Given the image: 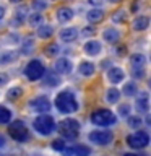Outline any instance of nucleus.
Segmentation results:
<instances>
[{"label":"nucleus","instance_id":"423d86ee","mask_svg":"<svg viewBox=\"0 0 151 156\" xmlns=\"http://www.w3.org/2000/svg\"><path fill=\"white\" fill-rule=\"evenodd\" d=\"M127 143H128L130 148H135V150L146 148L149 143V135L145 130H138V132H135V133L127 136Z\"/></svg>","mask_w":151,"mask_h":156},{"label":"nucleus","instance_id":"9d476101","mask_svg":"<svg viewBox=\"0 0 151 156\" xmlns=\"http://www.w3.org/2000/svg\"><path fill=\"white\" fill-rule=\"evenodd\" d=\"M135 109H136V112H140V114H146V112L149 111V94L146 91H143L138 98H136Z\"/></svg>","mask_w":151,"mask_h":156},{"label":"nucleus","instance_id":"aec40b11","mask_svg":"<svg viewBox=\"0 0 151 156\" xmlns=\"http://www.w3.org/2000/svg\"><path fill=\"white\" fill-rule=\"evenodd\" d=\"M130 65L133 68H138V67H145L146 65V57L143 54H133V55L130 57Z\"/></svg>","mask_w":151,"mask_h":156},{"label":"nucleus","instance_id":"58836bf2","mask_svg":"<svg viewBox=\"0 0 151 156\" xmlns=\"http://www.w3.org/2000/svg\"><path fill=\"white\" fill-rule=\"evenodd\" d=\"M7 81H8V76L5 75V73H0V86H3Z\"/></svg>","mask_w":151,"mask_h":156},{"label":"nucleus","instance_id":"f3484780","mask_svg":"<svg viewBox=\"0 0 151 156\" xmlns=\"http://www.w3.org/2000/svg\"><path fill=\"white\" fill-rule=\"evenodd\" d=\"M60 39L63 42H73L76 39V36H78V31L75 28H65V29H62L60 31Z\"/></svg>","mask_w":151,"mask_h":156},{"label":"nucleus","instance_id":"09e8293b","mask_svg":"<svg viewBox=\"0 0 151 156\" xmlns=\"http://www.w3.org/2000/svg\"><path fill=\"white\" fill-rule=\"evenodd\" d=\"M0 156H3V154H0Z\"/></svg>","mask_w":151,"mask_h":156},{"label":"nucleus","instance_id":"c85d7f7f","mask_svg":"<svg viewBox=\"0 0 151 156\" xmlns=\"http://www.w3.org/2000/svg\"><path fill=\"white\" fill-rule=\"evenodd\" d=\"M21 94H23V90L19 86H13V88H10V90L7 91V98H8V99H18Z\"/></svg>","mask_w":151,"mask_h":156},{"label":"nucleus","instance_id":"0eeeda50","mask_svg":"<svg viewBox=\"0 0 151 156\" xmlns=\"http://www.w3.org/2000/svg\"><path fill=\"white\" fill-rule=\"evenodd\" d=\"M44 72H46V67H44V63L39 60V58H34V60H31V62L26 65V70H24L26 76L29 78V80H33V81L41 80V78L44 76Z\"/></svg>","mask_w":151,"mask_h":156},{"label":"nucleus","instance_id":"6e6552de","mask_svg":"<svg viewBox=\"0 0 151 156\" xmlns=\"http://www.w3.org/2000/svg\"><path fill=\"white\" fill-rule=\"evenodd\" d=\"M88 138H90L91 143L94 145H109L112 140H114V133H112L111 130H93L90 135H88Z\"/></svg>","mask_w":151,"mask_h":156},{"label":"nucleus","instance_id":"bb28decb","mask_svg":"<svg viewBox=\"0 0 151 156\" xmlns=\"http://www.w3.org/2000/svg\"><path fill=\"white\" fill-rule=\"evenodd\" d=\"M12 120V111L7 109L5 106H0V125L8 124Z\"/></svg>","mask_w":151,"mask_h":156},{"label":"nucleus","instance_id":"4c0bfd02","mask_svg":"<svg viewBox=\"0 0 151 156\" xmlns=\"http://www.w3.org/2000/svg\"><path fill=\"white\" fill-rule=\"evenodd\" d=\"M132 75H133L135 78H138V80H141V78H145V70H143V67L133 68V72H132Z\"/></svg>","mask_w":151,"mask_h":156},{"label":"nucleus","instance_id":"a19ab883","mask_svg":"<svg viewBox=\"0 0 151 156\" xmlns=\"http://www.w3.org/2000/svg\"><path fill=\"white\" fill-rule=\"evenodd\" d=\"M91 5H94V7H101V3H102V0H88Z\"/></svg>","mask_w":151,"mask_h":156},{"label":"nucleus","instance_id":"473e14b6","mask_svg":"<svg viewBox=\"0 0 151 156\" xmlns=\"http://www.w3.org/2000/svg\"><path fill=\"white\" fill-rule=\"evenodd\" d=\"M60 51V47H58V44H49V46L46 47V55H49V57H54L55 54Z\"/></svg>","mask_w":151,"mask_h":156},{"label":"nucleus","instance_id":"ddd939ff","mask_svg":"<svg viewBox=\"0 0 151 156\" xmlns=\"http://www.w3.org/2000/svg\"><path fill=\"white\" fill-rule=\"evenodd\" d=\"M107 78H109L111 83H114V85H117V83H120L122 80L125 78V73L122 68L119 67H112L109 72H107Z\"/></svg>","mask_w":151,"mask_h":156},{"label":"nucleus","instance_id":"a878e982","mask_svg":"<svg viewBox=\"0 0 151 156\" xmlns=\"http://www.w3.org/2000/svg\"><path fill=\"white\" fill-rule=\"evenodd\" d=\"M44 75H46V85L49 86H57L58 83H60V78H58L54 72H44Z\"/></svg>","mask_w":151,"mask_h":156},{"label":"nucleus","instance_id":"f257e3e1","mask_svg":"<svg viewBox=\"0 0 151 156\" xmlns=\"http://www.w3.org/2000/svg\"><path fill=\"white\" fill-rule=\"evenodd\" d=\"M55 106L60 112H63V114H72V112L78 111V101H76V98L72 91L58 93L57 98H55Z\"/></svg>","mask_w":151,"mask_h":156},{"label":"nucleus","instance_id":"39448f33","mask_svg":"<svg viewBox=\"0 0 151 156\" xmlns=\"http://www.w3.org/2000/svg\"><path fill=\"white\" fill-rule=\"evenodd\" d=\"M8 135L12 136L13 140H16V141H26L29 138V130H28V127L23 124L21 120H16V122H13V124H10L8 127Z\"/></svg>","mask_w":151,"mask_h":156},{"label":"nucleus","instance_id":"cd10ccee","mask_svg":"<svg viewBox=\"0 0 151 156\" xmlns=\"http://www.w3.org/2000/svg\"><path fill=\"white\" fill-rule=\"evenodd\" d=\"M28 23H29V26H39V24H42V15L41 13H37V12H34L31 13L28 16Z\"/></svg>","mask_w":151,"mask_h":156},{"label":"nucleus","instance_id":"4be33fe9","mask_svg":"<svg viewBox=\"0 0 151 156\" xmlns=\"http://www.w3.org/2000/svg\"><path fill=\"white\" fill-rule=\"evenodd\" d=\"M119 99H120V91L117 90V88H111V90H107L106 101L109 102V104H115V102H119Z\"/></svg>","mask_w":151,"mask_h":156},{"label":"nucleus","instance_id":"a211bd4d","mask_svg":"<svg viewBox=\"0 0 151 156\" xmlns=\"http://www.w3.org/2000/svg\"><path fill=\"white\" fill-rule=\"evenodd\" d=\"M86 18H88V21H91V23H97L104 18V12H102L101 8H93L86 13Z\"/></svg>","mask_w":151,"mask_h":156},{"label":"nucleus","instance_id":"7c9ffc66","mask_svg":"<svg viewBox=\"0 0 151 156\" xmlns=\"http://www.w3.org/2000/svg\"><path fill=\"white\" fill-rule=\"evenodd\" d=\"M127 120H128V125L132 127V129H138V127L141 125V117H138V115H128L127 117Z\"/></svg>","mask_w":151,"mask_h":156},{"label":"nucleus","instance_id":"393cba45","mask_svg":"<svg viewBox=\"0 0 151 156\" xmlns=\"http://www.w3.org/2000/svg\"><path fill=\"white\" fill-rule=\"evenodd\" d=\"M18 58V52L16 51H8L5 52L2 57H0V63L2 65H5V63H10V62H15Z\"/></svg>","mask_w":151,"mask_h":156},{"label":"nucleus","instance_id":"49530a36","mask_svg":"<svg viewBox=\"0 0 151 156\" xmlns=\"http://www.w3.org/2000/svg\"><path fill=\"white\" fill-rule=\"evenodd\" d=\"M109 2H120V0H109Z\"/></svg>","mask_w":151,"mask_h":156},{"label":"nucleus","instance_id":"1a4fd4ad","mask_svg":"<svg viewBox=\"0 0 151 156\" xmlns=\"http://www.w3.org/2000/svg\"><path fill=\"white\" fill-rule=\"evenodd\" d=\"M29 106H31L33 111L36 112H47L49 109H51V101H49V98L46 96H39V98H34V99L29 102Z\"/></svg>","mask_w":151,"mask_h":156},{"label":"nucleus","instance_id":"dca6fc26","mask_svg":"<svg viewBox=\"0 0 151 156\" xmlns=\"http://www.w3.org/2000/svg\"><path fill=\"white\" fill-rule=\"evenodd\" d=\"M73 15H75V13H73L72 8L62 7V8L57 10V15H55V16H57V20H58L60 23H67V21H70V20L73 18Z\"/></svg>","mask_w":151,"mask_h":156},{"label":"nucleus","instance_id":"20e7f679","mask_svg":"<svg viewBox=\"0 0 151 156\" xmlns=\"http://www.w3.org/2000/svg\"><path fill=\"white\" fill-rule=\"evenodd\" d=\"M58 132L65 140H75L80 133V124L75 119H63L58 124Z\"/></svg>","mask_w":151,"mask_h":156},{"label":"nucleus","instance_id":"a18cd8bd","mask_svg":"<svg viewBox=\"0 0 151 156\" xmlns=\"http://www.w3.org/2000/svg\"><path fill=\"white\" fill-rule=\"evenodd\" d=\"M124 156H136V154H132V153H125Z\"/></svg>","mask_w":151,"mask_h":156},{"label":"nucleus","instance_id":"37998d69","mask_svg":"<svg viewBox=\"0 0 151 156\" xmlns=\"http://www.w3.org/2000/svg\"><path fill=\"white\" fill-rule=\"evenodd\" d=\"M3 16H5V8L2 7V5H0V20H2Z\"/></svg>","mask_w":151,"mask_h":156},{"label":"nucleus","instance_id":"79ce46f5","mask_svg":"<svg viewBox=\"0 0 151 156\" xmlns=\"http://www.w3.org/2000/svg\"><path fill=\"white\" fill-rule=\"evenodd\" d=\"M5 143H7V140H5V136L0 133V148H2V146H5Z\"/></svg>","mask_w":151,"mask_h":156},{"label":"nucleus","instance_id":"2f4dec72","mask_svg":"<svg viewBox=\"0 0 151 156\" xmlns=\"http://www.w3.org/2000/svg\"><path fill=\"white\" fill-rule=\"evenodd\" d=\"M125 18H127L125 10H119V12H115L112 15V21L114 23H122V21H125Z\"/></svg>","mask_w":151,"mask_h":156},{"label":"nucleus","instance_id":"f03ea898","mask_svg":"<svg viewBox=\"0 0 151 156\" xmlns=\"http://www.w3.org/2000/svg\"><path fill=\"white\" fill-rule=\"evenodd\" d=\"M91 122L97 127H111L117 122V117L109 109H97L91 114Z\"/></svg>","mask_w":151,"mask_h":156},{"label":"nucleus","instance_id":"e433bc0d","mask_svg":"<svg viewBox=\"0 0 151 156\" xmlns=\"http://www.w3.org/2000/svg\"><path fill=\"white\" fill-rule=\"evenodd\" d=\"M119 114L124 117V119H125V117H128V115H130V106H128V104H122V106L119 107Z\"/></svg>","mask_w":151,"mask_h":156},{"label":"nucleus","instance_id":"7ed1b4c3","mask_svg":"<svg viewBox=\"0 0 151 156\" xmlns=\"http://www.w3.org/2000/svg\"><path fill=\"white\" fill-rule=\"evenodd\" d=\"M34 130L37 132L39 135H51L54 130H55V122H54V117L52 115H47V114H42L36 117V120H34Z\"/></svg>","mask_w":151,"mask_h":156},{"label":"nucleus","instance_id":"412c9836","mask_svg":"<svg viewBox=\"0 0 151 156\" xmlns=\"http://www.w3.org/2000/svg\"><path fill=\"white\" fill-rule=\"evenodd\" d=\"M149 26V18L148 16H138L133 21V29L135 31H145Z\"/></svg>","mask_w":151,"mask_h":156},{"label":"nucleus","instance_id":"ea45409f","mask_svg":"<svg viewBox=\"0 0 151 156\" xmlns=\"http://www.w3.org/2000/svg\"><path fill=\"white\" fill-rule=\"evenodd\" d=\"M93 33H94V29H93V28H85V29H83V36H91Z\"/></svg>","mask_w":151,"mask_h":156},{"label":"nucleus","instance_id":"c9c22d12","mask_svg":"<svg viewBox=\"0 0 151 156\" xmlns=\"http://www.w3.org/2000/svg\"><path fill=\"white\" fill-rule=\"evenodd\" d=\"M31 7L36 10H44V8H47V2L46 0H33V3H31Z\"/></svg>","mask_w":151,"mask_h":156},{"label":"nucleus","instance_id":"72a5a7b5","mask_svg":"<svg viewBox=\"0 0 151 156\" xmlns=\"http://www.w3.org/2000/svg\"><path fill=\"white\" fill-rule=\"evenodd\" d=\"M26 13H28V8H26V7L18 8V10H16V15H15V16H16V21H18V23H23L24 18H26Z\"/></svg>","mask_w":151,"mask_h":156},{"label":"nucleus","instance_id":"5701e85b","mask_svg":"<svg viewBox=\"0 0 151 156\" xmlns=\"http://www.w3.org/2000/svg\"><path fill=\"white\" fill-rule=\"evenodd\" d=\"M34 51V39L33 37H24V41L21 42V54L23 55H29Z\"/></svg>","mask_w":151,"mask_h":156},{"label":"nucleus","instance_id":"c756f323","mask_svg":"<svg viewBox=\"0 0 151 156\" xmlns=\"http://www.w3.org/2000/svg\"><path fill=\"white\" fill-rule=\"evenodd\" d=\"M122 91H124L125 96H135L136 91H138V88H136L135 83H125V86H124Z\"/></svg>","mask_w":151,"mask_h":156},{"label":"nucleus","instance_id":"f704fd0d","mask_svg":"<svg viewBox=\"0 0 151 156\" xmlns=\"http://www.w3.org/2000/svg\"><path fill=\"white\" fill-rule=\"evenodd\" d=\"M52 148L55 150V151H63V150L67 148L65 140H54L52 141Z\"/></svg>","mask_w":151,"mask_h":156},{"label":"nucleus","instance_id":"c03bdc74","mask_svg":"<svg viewBox=\"0 0 151 156\" xmlns=\"http://www.w3.org/2000/svg\"><path fill=\"white\" fill-rule=\"evenodd\" d=\"M12 3H18V2H21V0H10Z\"/></svg>","mask_w":151,"mask_h":156},{"label":"nucleus","instance_id":"9b49d317","mask_svg":"<svg viewBox=\"0 0 151 156\" xmlns=\"http://www.w3.org/2000/svg\"><path fill=\"white\" fill-rule=\"evenodd\" d=\"M62 153H63V156H88L91 153V150L88 146L76 145V146H72V148H65Z\"/></svg>","mask_w":151,"mask_h":156},{"label":"nucleus","instance_id":"2eb2a0df","mask_svg":"<svg viewBox=\"0 0 151 156\" xmlns=\"http://www.w3.org/2000/svg\"><path fill=\"white\" fill-rule=\"evenodd\" d=\"M83 51H85L88 55H97L102 51V46L97 41H88L85 46H83Z\"/></svg>","mask_w":151,"mask_h":156},{"label":"nucleus","instance_id":"6ab92c4d","mask_svg":"<svg viewBox=\"0 0 151 156\" xmlns=\"http://www.w3.org/2000/svg\"><path fill=\"white\" fill-rule=\"evenodd\" d=\"M54 34V28L51 24H39L37 26V36L42 39H49Z\"/></svg>","mask_w":151,"mask_h":156},{"label":"nucleus","instance_id":"f8f14e48","mask_svg":"<svg viewBox=\"0 0 151 156\" xmlns=\"http://www.w3.org/2000/svg\"><path fill=\"white\" fill-rule=\"evenodd\" d=\"M55 72L58 75H67V73H70L72 72V62L65 57H60L55 62Z\"/></svg>","mask_w":151,"mask_h":156},{"label":"nucleus","instance_id":"4468645a","mask_svg":"<svg viewBox=\"0 0 151 156\" xmlns=\"http://www.w3.org/2000/svg\"><path fill=\"white\" fill-rule=\"evenodd\" d=\"M102 39H106L109 44H115L119 42L120 39V31L117 28H107L104 33H102Z\"/></svg>","mask_w":151,"mask_h":156},{"label":"nucleus","instance_id":"de8ad7c7","mask_svg":"<svg viewBox=\"0 0 151 156\" xmlns=\"http://www.w3.org/2000/svg\"><path fill=\"white\" fill-rule=\"evenodd\" d=\"M136 156H148V154H136Z\"/></svg>","mask_w":151,"mask_h":156},{"label":"nucleus","instance_id":"b1692460","mask_svg":"<svg viewBox=\"0 0 151 156\" xmlns=\"http://www.w3.org/2000/svg\"><path fill=\"white\" fill-rule=\"evenodd\" d=\"M80 73L83 76H91L93 73H94V63H91V62H81L80 63Z\"/></svg>","mask_w":151,"mask_h":156}]
</instances>
